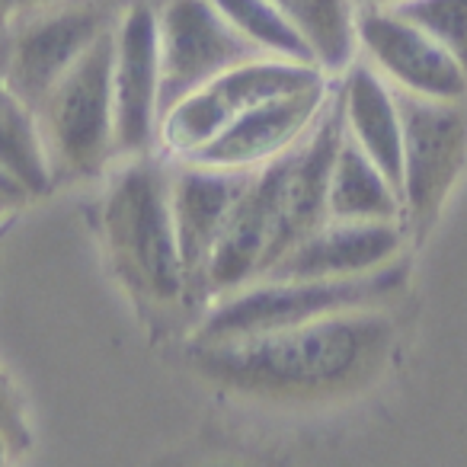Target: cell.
Returning a JSON list of instances; mask_svg holds the SVG:
<instances>
[{"mask_svg": "<svg viewBox=\"0 0 467 467\" xmlns=\"http://www.w3.org/2000/svg\"><path fill=\"white\" fill-rule=\"evenodd\" d=\"M327 80V71L320 65H301L285 58H256L247 65H237L231 71L218 74L199 87L195 93L182 97L176 106H170L161 119V135L157 144H163L170 157H186L195 148L214 138L227 122L247 112L250 106L275 97V93L298 90Z\"/></svg>", "mask_w": 467, "mask_h": 467, "instance_id": "cell-8", "label": "cell"}, {"mask_svg": "<svg viewBox=\"0 0 467 467\" xmlns=\"http://www.w3.org/2000/svg\"><path fill=\"white\" fill-rule=\"evenodd\" d=\"M112 125L116 157L154 154L161 135L157 0H129L112 29Z\"/></svg>", "mask_w": 467, "mask_h": 467, "instance_id": "cell-9", "label": "cell"}, {"mask_svg": "<svg viewBox=\"0 0 467 467\" xmlns=\"http://www.w3.org/2000/svg\"><path fill=\"white\" fill-rule=\"evenodd\" d=\"M390 90L400 112L403 234L407 244L422 247L467 167V99L416 97L397 87Z\"/></svg>", "mask_w": 467, "mask_h": 467, "instance_id": "cell-5", "label": "cell"}, {"mask_svg": "<svg viewBox=\"0 0 467 467\" xmlns=\"http://www.w3.org/2000/svg\"><path fill=\"white\" fill-rule=\"evenodd\" d=\"M368 4H381V7H388V4H397V0H368Z\"/></svg>", "mask_w": 467, "mask_h": 467, "instance_id": "cell-24", "label": "cell"}, {"mask_svg": "<svg viewBox=\"0 0 467 467\" xmlns=\"http://www.w3.org/2000/svg\"><path fill=\"white\" fill-rule=\"evenodd\" d=\"M0 180L23 199H39L55 186L36 109L23 103L10 87L0 90Z\"/></svg>", "mask_w": 467, "mask_h": 467, "instance_id": "cell-16", "label": "cell"}, {"mask_svg": "<svg viewBox=\"0 0 467 467\" xmlns=\"http://www.w3.org/2000/svg\"><path fill=\"white\" fill-rule=\"evenodd\" d=\"M103 241L119 282L148 317L173 324L205 314L176 244L167 161L125 157L103 199Z\"/></svg>", "mask_w": 467, "mask_h": 467, "instance_id": "cell-2", "label": "cell"}, {"mask_svg": "<svg viewBox=\"0 0 467 467\" xmlns=\"http://www.w3.org/2000/svg\"><path fill=\"white\" fill-rule=\"evenodd\" d=\"M10 454H14V448H10V441L4 439V432H0V464H7Z\"/></svg>", "mask_w": 467, "mask_h": 467, "instance_id": "cell-23", "label": "cell"}, {"mask_svg": "<svg viewBox=\"0 0 467 467\" xmlns=\"http://www.w3.org/2000/svg\"><path fill=\"white\" fill-rule=\"evenodd\" d=\"M0 186H4V189H10V186H7V182H4V180H0ZM10 192H16V189H10ZM16 195H20V192H16ZM20 199H23V195H20Z\"/></svg>", "mask_w": 467, "mask_h": 467, "instance_id": "cell-25", "label": "cell"}, {"mask_svg": "<svg viewBox=\"0 0 467 467\" xmlns=\"http://www.w3.org/2000/svg\"><path fill=\"white\" fill-rule=\"evenodd\" d=\"M327 97H330V84L327 80L311 87H298V90L275 93V97L241 112L234 122H227L218 135L208 138L202 148H195L182 161L231 170L260 167V163L273 161L275 154L292 148L317 122Z\"/></svg>", "mask_w": 467, "mask_h": 467, "instance_id": "cell-12", "label": "cell"}, {"mask_svg": "<svg viewBox=\"0 0 467 467\" xmlns=\"http://www.w3.org/2000/svg\"><path fill=\"white\" fill-rule=\"evenodd\" d=\"M298 26L327 74H343L356 58V4L352 0H273Z\"/></svg>", "mask_w": 467, "mask_h": 467, "instance_id": "cell-17", "label": "cell"}, {"mask_svg": "<svg viewBox=\"0 0 467 467\" xmlns=\"http://www.w3.org/2000/svg\"><path fill=\"white\" fill-rule=\"evenodd\" d=\"M112 29H106L36 106L55 182L97 176L116 157Z\"/></svg>", "mask_w": 467, "mask_h": 467, "instance_id": "cell-4", "label": "cell"}, {"mask_svg": "<svg viewBox=\"0 0 467 467\" xmlns=\"http://www.w3.org/2000/svg\"><path fill=\"white\" fill-rule=\"evenodd\" d=\"M109 4H119V7H125V4H129V0H109Z\"/></svg>", "mask_w": 467, "mask_h": 467, "instance_id": "cell-26", "label": "cell"}, {"mask_svg": "<svg viewBox=\"0 0 467 467\" xmlns=\"http://www.w3.org/2000/svg\"><path fill=\"white\" fill-rule=\"evenodd\" d=\"M410 263L397 256L381 269L337 279H260L221 295L205 307L189 343L247 337V333L282 330V327L311 324L343 311L388 307L407 288Z\"/></svg>", "mask_w": 467, "mask_h": 467, "instance_id": "cell-3", "label": "cell"}, {"mask_svg": "<svg viewBox=\"0 0 467 467\" xmlns=\"http://www.w3.org/2000/svg\"><path fill=\"white\" fill-rule=\"evenodd\" d=\"M170 214H173L176 244H180L182 266L189 273V282L195 288V298L202 307H208L202 292V275L212 260V250L218 237L224 234L227 221L234 214V205L247 186L250 170L231 167H208V163L182 161L170 157Z\"/></svg>", "mask_w": 467, "mask_h": 467, "instance_id": "cell-11", "label": "cell"}, {"mask_svg": "<svg viewBox=\"0 0 467 467\" xmlns=\"http://www.w3.org/2000/svg\"><path fill=\"white\" fill-rule=\"evenodd\" d=\"M343 122L349 138L378 163L384 176L400 192L403 150H400V112L390 84L368 65L356 61L343 67V80L337 87Z\"/></svg>", "mask_w": 467, "mask_h": 467, "instance_id": "cell-14", "label": "cell"}, {"mask_svg": "<svg viewBox=\"0 0 467 467\" xmlns=\"http://www.w3.org/2000/svg\"><path fill=\"white\" fill-rule=\"evenodd\" d=\"M119 4L109 0H61L46 10L4 26V74L7 87L26 106L52 90V84L106 33L116 26Z\"/></svg>", "mask_w": 467, "mask_h": 467, "instance_id": "cell-6", "label": "cell"}, {"mask_svg": "<svg viewBox=\"0 0 467 467\" xmlns=\"http://www.w3.org/2000/svg\"><path fill=\"white\" fill-rule=\"evenodd\" d=\"M157 46H161V119L170 106L195 93L218 74L256 58L260 52L231 26L214 0H157Z\"/></svg>", "mask_w": 467, "mask_h": 467, "instance_id": "cell-7", "label": "cell"}, {"mask_svg": "<svg viewBox=\"0 0 467 467\" xmlns=\"http://www.w3.org/2000/svg\"><path fill=\"white\" fill-rule=\"evenodd\" d=\"M407 247L403 224L327 218L263 273V279H337L394 263ZM260 282V279H256Z\"/></svg>", "mask_w": 467, "mask_h": 467, "instance_id": "cell-13", "label": "cell"}, {"mask_svg": "<svg viewBox=\"0 0 467 467\" xmlns=\"http://www.w3.org/2000/svg\"><path fill=\"white\" fill-rule=\"evenodd\" d=\"M327 214L337 221H384L403 224V202L378 163L343 131L327 182Z\"/></svg>", "mask_w": 467, "mask_h": 467, "instance_id": "cell-15", "label": "cell"}, {"mask_svg": "<svg viewBox=\"0 0 467 467\" xmlns=\"http://www.w3.org/2000/svg\"><path fill=\"white\" fill-rule=\"evenodd\" d=\"M352 4H356V7H365V4H368V0H352Z\"/></svg>", "mask_w": 467, "mask_h": 467, "instance_id": "cell-27", "label": "cell"}, {"mask_svg": "<svg viewBox=\"0 0 467 467\" xmlns=\"http://www.w3.org/2000/svg\"><path fill=\"white\" fill-rule=\"evenodd\" d=\"M20 202H23L20 195H16V192H10V189H4V186H0V218H4V214H7L14 205H20Z\"/></svg>", "mask_w": 467, "mask_h": 467, "instance_id": "cell-22", "label": "cell"}, {"mask_svg": "<svg viewBox=\"0 0 467 467\" xmlns=\"http://www.w3.org/2000/svg\"><path fill=\"white\" fill-rule=\"evenodd\" d=\"M388 7L448 48L467 74V0H397Z\"/></svg>", "mask_w": 467, "mask_h": 467, "instance_id": "cell-19", "label": "cell"}, {"mask_svg": "<svg viewBox=\"0 0 467 467\" xmlns=\"http://www.w3.org/2000/svg\"><path fill=\"white\" fill-rule=\"evenodd\" d=\"M0 432H4V439L10 441L14 454H23L29 445H33L26 410H23L20 394L14 390V384H10V378L4 375V371H0Z\"/></svg>", "mask_w": 467, "mask_h": 467, "instance_id": "cell-20", "label": "cell"}, {"mask_svg": "<svg viewBox=\"0 0 467 467\" xmlns=\"http://www.w3.org/2000/svg\"><path fill=\"white\" fill-rule=\"evenodd\" d=\"M394 349V320L384 307H362L282 330L189 343V368L224 394L263 407H324L375 388Z\"/></svg>", "mask_w": 467, "mask_h": 467, "instance_id": "cell-1", "label": "cell"}, {"mask_svg": "<svg viewBox=\"0 0 467 467\" xmlns=\"http://www.w3.org/2000/svg\"><path fill=\"white\" fill-rule=\"evenodd\" d=\"M52 4H61V0H0V29L10 26V23L20 20V16L52 7Z\"/></svg>", "mask_w": 467, "mask_h": 467, "instance_id": "cell-21", "label": "cell"}, {"mask_svg": "<svg viewBox=\"0 0 467 467\" xmlns=\"http://www.w3.org/2000/svg\"><path fill=\"white\" fill-rule=\"evenodd\" d=\"M356 46L397 90L432 99H467V74L429 33L381 4L356 10Z\"/></svg>", "mask_w": 467, "mask_h": 467, "instance_id": "cell-10", "label": "cell"}, {"mask_svg": "<svg viewBox=\"0 0 467 467\" xmlns=\"http://www.w3.org/2000/svg\"><path fill=\"white\" fill-rule=\"evenodd\" d=\"M214 7L260 52L273 55V58L301 61V65H317L314 48L273 0H214Z\"/></svg>", "mask_w": 467, "mask_h": 467, "instance_id": "cell-18", "label": "cell"}]
</instances>
